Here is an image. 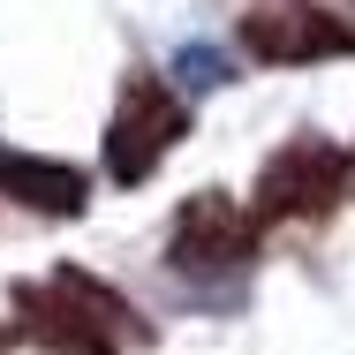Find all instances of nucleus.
Instances as JSON below:
<instances>
[{
    "instance_id": "1",
    "label": "nucleus",
    "mask_w": 355,
    "mask_h": 355,
    "mask_svg": "<svg viewBox=\"0 0 355 355\" xmlns=\"http://www.w3.org/2000/svg\"><path fill=\"white\" fill-rule=\"evenodd\" d=\"M355 182V159L333 137H295L287 151L265 159V182H257V219H310L333 212Z\"/></svg>"
},
{
    "instance_id": "2",
    "label": "nucleus",
    "mask_w": 355,
    "mask_h": 355,
    "mask_svg": "<svg viewBox=\"0 0 355 355\" xmlns=\"http://www.w3.org/2000/svg\"><path fill=\"white\" fill-rule=\"evenodd\" d=\"M189 129V114H182V98L159 83V76H129V91H121V106H114V121H106V174L114 182H144L174 144Z\"/></svg>"
},
{
    "instance_id": "3",
    "label": "nucleus",
    "mask_w": 355,
    "mask_h": 355,
    "mask_svg": "<svg viewBox=\"0 0 355 355\" xmlns=\"http://www.w3.org/2000/svg\"><path fill=\"white\" fill-rule=\"evenodd\" d=\"M166 257H174V272H189V280H227V272L250 265V219L234 212L219 189H205V197H189V205L174 212Z\"/></svg>"
},
{
    "instance_id": "4",
    "label": "nucleus",
    "mask_w": 355,
    "mask_h": 355,
    "mask_svg": "<svg viewBox=\"0 0 355 355\" xmlns=\"http://www.w3.org/2000/svg\"><path fill=\"white\" fill-rule=\"evenodd\" d=\"M242 46L257 53V61H340L355 53V31L340 15H325V8H302V0H287V8H257V15H242Z\"/></svg>"
},
{
    "instance_id": "5",
    "label": "nucleus",
    "mask_w": 355,
    "mask_h": 355,
    "mask_svg": "<svg viewBox=\"0 0 355 355\" xmlns=\"http://www.w3.org/2000/svg\"><path fill=\"white\" fill-rule=\"evenodd\" d=\"M15 310L31 318V333L46 340L53 355H114V325L83 302V295H69V287L53 280V287H15Z\"/></svg>"
},
{
    "instance_id": "6",
    "label": "nucleus",
    "mask_w": 355,
    "mask_h": 355,
    "mask_svg": "<svg viewBox=\"0 0 355 355\" xmlns=\"http://www.w3.org/2000/svg\"><path fill=\"white\" fill-rule=\"evenodd\" d=\"M0 197L31 205V212L76 219L83 212V174L61 166V159H31V151H0Z\"/></svg>"
}]
</instances>
